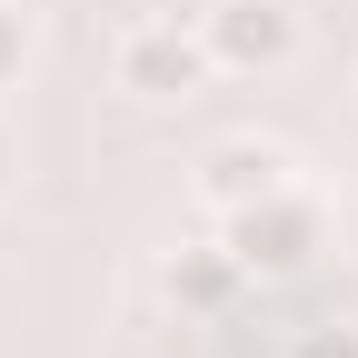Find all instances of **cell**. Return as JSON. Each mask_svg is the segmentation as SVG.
<instances>
[{
    "label": "cell",
    "instance_id": "obj_5",
    "mask_svg": "<svg viewBox=\"0 0 358 358\" xmlns=\"http://www.w3.org/2000/svg\"><path fill=\"white\" fill-rule=\"evenodd\" d=\"M20 60H30V20L10 10V0H0V90L20 80Z\"/></svg>",
    "mask_w": 358,
    "mask_h": 358
},
{
    "label": "cell",
    "instance_id": "obj_2",
    "mask_svg": "<svg viewBox=\"0 0 358 358\" xmlns=\"http://www.w3.org/2000/svg\"><path fill=\"white\" fill-rule=\"evenodd\" d=\"M199 40H209V70H289L299 60V10L289 0H209Z\"/></svg>",
    "mask_w": 358,
    "mask_h": 358
},
{
    "label": "cell",
    "instance_id": "obj_7",
    "mask_svg": "<svg viewBox=\"0 0 358 358\" xmlns=\"http://www.w3.org/2000/svg\"><path fill=\"white\" fill-rule=\"evenodd\" d=\"M10 169H20V150H10V129H0V189H10Z\"/></svg>",
    "mask_w": 358,
    "mask_h": 358
},
{
    "label": "cell",
    "instance_id": "obj_6",
    "mask_svg": "<svg viewBox=\"0 0 358 358\" xmlns=\"http://www.w3.org/2000/svg\"><path fill=\"white\" fill-rule=\"evenodd\" d=\"M299 358H358V329H319V338H308Z\"/></svg>",
    "mask_w": 358,
    "mask_h": 358
},
{
    "label": "cell",
    "instance_id": "obj_3",
    "mask_svg": "<svg viewBox=\"0 0 358 358\" xmlns=\"http://www.w3.org/2000/svg\"><path fill=\"white\" fill-rule=\"evenodd\" d=\"M229 229V268H259V279H289V268L319 249V199L308 189H279V199H259L239 219H219Z\"/></svg>",
    "mask_w": 358,
    "mask_h": 358
},
{
    "label": "cell",
    "instance_id": "obj_1",
    "mask_svg": "<svg viewBox=\"0 0 358 358\" xmlns=\"http://www.w3.org/2000/svg\"><path fill=\"white\" fill-rule=\"evenodd\" d=\"M120 90H129V100H199V90L219 80L209 70V40H199V20H179V10H140V20H129L120 30Z\"/></svg>",
    "mask_w": 358,
    "mask_h": 358
},
{
    "label": "cell",
    "instance_id": "obj_4",
    "mask_svg": "<svg viewBox=\"0 0 358 358\" xmlns=\"http://www.w3.org/2000/svg\"><path fill=\"white\" fill-rule=\"evenodd\" d=\"M199 209L209 219H239V209H259V199H279V189H299V159L279 150V140H219L209 159H199Z\"/></svg>",
    "mask_w": 358,
    "mask_h": 358
}]
</instances>
